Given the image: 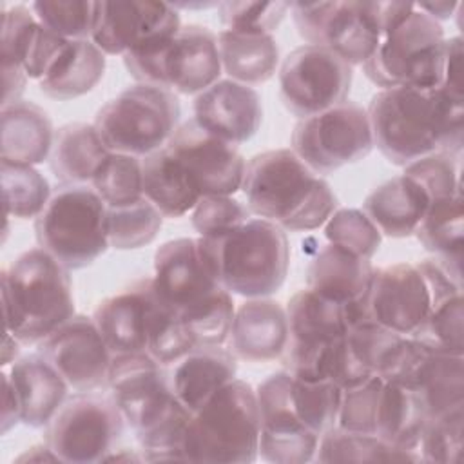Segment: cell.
<instances>
[{
	"label": "cell",
	"instance_id": "obj_7",
	"mask_svg": "<svg viewBox=\"0 0 464 464\" xmlns=\"http://www.w3.org/2000/svg\"><path fill=\"white\" fill-rule=\"evenodd\" d=\"M123 63L136 83L158 85L187 96H198L214 85L223 71L218 34L199 24L181 25L172 38L123 54Z\"/></svg>",
	"mask_w": 464,
	"mask_h": 464
},
{
	"label": "cell",
	"instance_id": "obj_27",
	"mask_svg": "<svg viewBox=\"0 0 464 464\" xmlns=\"http://www.w3.org/2000/svg\"><path fill=\"white\" fill-rule=\"evenodd\" d=\"M16 392L22 424L45 428L69 399V384L38 352L18 357L7 372Z\"/></svg>",
	"mask_w": 464,
	"mask_h": 464
},
{
	"label": "cell",
	"instance_id": "obj_51",
	"mask_svg": "<svg viewBox=\"0 0 464 464\" xmlns=\"http://www.w3.org/2000/svg\"><path fill=\"white\" fill-rule=\"evenodd\" d=\"M404 174L413 178L428 192L430 201L462 192L459 158L444 152L428 154L404 167Z\"/></svg>",
	"mask_w": 464,
	"mask_h": 464
},
{
	"label": "cell",
	"instance_id": "obj_19",
	"mask_svg": "<svg viewBox=\"0 0 464 464\" xmlns=\"http://www.w3.org/2000/svg\"><path fill=\"white\" fill-rule=\"evenodd\" d=\"M290 386L292 375L283 370L270 373L256 390L261 417L257 453L266 462L304 464L312 462L317 451L319 435L295 415Z\"/></svg>",
	"mask_w": 464,
	"mask_h": 464
},
{
	"label": "cell",
	"instance_id": "obj_2",
	"mask_svg": "<svg viewBox=\"0 0 464 464\" xmlns=\"http://www.w3.org/2000/svg\"><path fill=\"white\" fill-rule=\"evenodd\" d=\"M241 190L252 216L272 221L285 232L315 230L337 208L330 183L292 149H274L252 156Z\"/></svg>",
	"mask_w": 464,
	"mask_h": 464
},
{
	"label": "cell",
	"instance_id": "obj_42",
	"mask_svg": "<svg viewBox=\"0 0 464 464\" xmlns=\"http://www.w3.org/2000/svg\"><path fill=\"white\" fill-rule=\"evenodd\" d=\"M194 348H198V344L181 317L170 310L154 290L147 317V353L158 362L172 366Z\"/></svg>",
	"mask_w": 464,
	"mask_h": 464
},
{
	"label": "cell",
	"instance_id": "obj_54",
	"mask_svg": "<svg viewBox=\"0 0 464 464\" xmlns=\"http://www.w3.org/2000/svg\"><path fill=\"white\" fill-rule=\"evenodd\" d=\"M2 384H4V393H2V420H0V431L5 435L11 428H14L18 422H22V411H20V402L16 397V392L11 384L9 373H2Z\"/></svg>",
	"mask_w": 464,
	"mask_h": 464
},
{
	"label": "cell",
	"instance_id": "obj_52",
	"mask_svg": "<svg viewBox=\"0 0 464 464\" xmlns=\"http://www.w3.org/2000/svg\"><path fill=\"white\" fill-rule=\"evenodd\" d=\"M246 203L234 196H205L192 208V227L199 236H214L250 219Z\"/></svg>",
	"mask_w": 464,
	"mask_h": 464
},
{
	"label": "cell",
	"instance_id": "obj_40",
	"mask_svg": "<svg viewBox=\"0 0 464 464\" xmlns=\"http://www.w3.org/2000/svg\"><path fill=\"white\" fill-rule=\"evenodd\" d=\"M163 225V214L147 199L123 207H107L109 246L136 250L150 245Z\"/></svg>",
	"mask_w": 464,
	"mask_h": 464
},
{
	"label": "cell",
	"instance_id": "obj_34",
	"mask_svg": "<svg viewBox=\"0 0 464 464\" xmlns=\"http://www.w3.org/2000/svg\"><path fill=\"white\" fill-rule=\"evenodd\" d=\"M105 65V53L92 40H69L51 71L38 82V87L47 98L74 100L100 83Z\"/></svg>",
	"mask_w": 464,
	"mask_h": 464
},
{
	"label": "cell",
	"instance_id": "obj_14",
	"mask_svg": "<svg viewBox=\"0 0 464 464\" xmlns=\"http://www.w3.org/2000/svg\"><path fill=\"white\" fill-rule=\"evenodd\" d=\"M431 308L428 285L413 263H395L373 268L366 295L343 304L348 328L372 321L404 337H411Z\"/></svg>",
	"mask_w": 464,
	"mask_h": 464
},
{
	"label": "cell",
	"instance_id": "obj_45",
	"mask_svg": "<svg viewBox=\"0 0 464 464\" xmlns=\"http://www.w3.org/2000/svg\"><path fill=\"white\" fill-rule=\"evenodd\" d=\"M100 2L83 0H36L31 9L38 22L65 40H91Z\"/></svg>",
	"mask_w": 464,
	"mask_h": 464
},
{
	"label": "cell",
	"instance_id": "obj_11",
	"mask_svg": "<svg viewBox=\"0 0 464 464\" xmlns=\"http://www.w3.org/2000/svg\"><path fill=\"white\" fill-rule=\"evenodd\" d=\"M125 426L111 395L76 392L44 428V442L60 462L92 464L102 462L118 446Z\"/></svg>",
	"mask_w": 464,
	"mask_h": 464
},
{
	"label": "cell",
	"instance_id": "obj_53",
	"mask_svg": "<svg viewBox=\"0 0 464 464\" xmlns=\"http://www.w3.org/2000/svg\"><path fill=\"white\" fill-rule=\"evenodd\" d=\"M444 91L464 96L462 82V38L450 36L444 42V63H442V80L440 85Z\"/></svg>",
	"mask_w": 464,
	"mask_h": 464
},
{
	"label": "cell",
	"instance_id": "obj_15",
	"mask_svg": "<svg viewBox=\"0 0 464 464\" xmlns=\"http://www.w3.org/2000/svg\"><path fill=\"white\" fill-rule=\"evenodd\" d=\"M353 71L334 51L321 45H299L279 67V96L299 120L319 114L348 100Z\"/></svg>",
	"mask_w": 464,
	"mask_h": 464
},
{
	"label": "cell",
	"instance_id": "obj_9",
	"mask_svg": "<svg viewBox=\"0 0 464 464\" xmlns=\"http://www.w3.org/2000/svg\"><path fill=\"white\" fill-rule=\"evenodd\" d=\"M179 116L176 92L134 83L96 112L94 127L111 152L145 158L167 145L179 125Z\"/></svg>",
	"mask_w": 464,
	"mask_h": 464
},
{
	"label": "cell",
	"instance_id": "obj_36",
	"mask_svg": "<svg viewBox=\"0 0 464 464\" xmlns=\"http://www.w3.org/2000/svg\"><path fill=\"white\" fill-rule=\"evenodd\" d=\"M218 49L223 71L243 85L268 82L279 65V47L272 34H248L221 29Z\"/></svg>",
	"mask_w": 464,
	"mask_h": 464
},
{
	"label": "cell",
	"instance_id": "obj_35",
	"mask_svg": "<svg viewBox=\"0 0 464 464\" xmlns=\"http://www.w3.org/2000/svg\"><path fill=\"white\" fill-rule=\"evenodd\" d=\"M143 196L163 214V218H181L201 199L183 165L167 147L141 158Z\"/></svg>",
	"mask_w": 464,
	"mask_h": 464
},
{
	"label": "cell",
	"instance_id": "obj_5",
	"mask_svg": "<svg viewBox=\"0 0 464 464\" xmlns=\"http://www.w3.org/2000/svg\"><path fill=\"white\" fill-rule=\"evenodd\" d=\"M4 324L22 344H38L74 315L69 270L44 248H29L2 270Z\"/></svg>",
	"mask_w": 464,
	"mask_h": 464
},
{
	"label": "cell",
	"instance_id": "obj_32",
	"mask_svg": "<svg viewBox=\"0 0 464 464\" xmlns=\"http://www.w3.org/2000/svg\"><path fill=\"white\" fill-rule=\"evenodd\" d=\"M109 152L94 123L72 121L54 130L47 161L62 187L87 185Z\"/></svg>",
	"mask_w": 464,
	"mask_h": 464
},
{
	"label": "cell",
	"instance_id": "obj_31",
	"mask_svg": "<svg viewBox=\"0 0 464 464\" xmlns=\"http://www.w3.org/2000/svg\"><path fill=\"white\" fill-rule=\"evenodd\" d=\"M2 152L0 160L18 165H40L49 160L54 129L49 114L29 100L2 107Z\"/></svg>",
	"mask_w": 464,
	"mask_h": 464
},
{
	"label": "cell",
	"instance_id": "obj_8",
	"mask_svg": "<svg viewBox=\"0 0 464 464\" xmlns=\"http://www.w3.org/2000/svg\"><path fill=\"white\" fill-rule=\"evenodd\" d=\"M34 236L69 272L85 268L111 248L107 205L92 187H60L34 219Z\"/></svg>",
	"mask_w": 464,
	"mask_h": 464
},
{
	"label": "cell",
	"instance_id": "obj_25",
	"mask_svg": "<svg viewBox=\"0 0 464 464\" xmlns=\"http://www.w3.org/2000/svg\"><path fill=\"white\" fill-rule=\"evenodd\" d=\"M288 343L286 308L268 297L248 299L236 308L228 348L237 361L268 362L281 359Z\"/></svg>",
	"mask_w": 464,
	"mask_h": 464
},
{
	"label": "cell",
	"instance_id": "obj_20",
	"mask_svg": "<svg viewBox=\"0 0 464 464\" xmlns=\"http://www.w3.org/2000/svg\"><path fill=\"white\" fill-rule=\"evenodd\" d=\"M74 392H96L107 384L112 352L92 317L74 314L36 344Z\"/></svg>",
	"mask_w": 464,
	"mask_h": 464
},
{
	"label": "cell",
	"instance_id": "obj_58",
	"mask_svg": "<svg viewBox=\"0 0 464 464\" xmlns=\"http://www.w3.org/2000/svg\"><path fill=\"white\" fill-rule=\"evenodd\" d=\"M143 462V457L140 450H129V448H114L111 453L105 455L102 462Z\"/></svg>",
	"mask_w": 464,
	"mask_h": 464
},
{
	"label": "cell",
	"instance_id": "obj_41",
	"mask_svg": "<svg viewBox=\"0 0 464 464\" xmlns=\"http://www.w3.org/2000/svg\"><path fill=\"white\" fill-rule=\"evenodd\" d=\"M91 187L107 207H123L140 201L145 198L141 158L109 152L96 169Z\"/></svg>",
	"mask_w": 464,
	"mask_h": 464
},
{
	"label": "cell",
	"instance_id": "obj_4",
	"mask_svg": "<svg viewBox=\"0 0 464 464\" xmlns=\"http://www.w3.org/2000/svg\"><path fill=\"white\" fill-rule=\"evenodd\" d=\"M199 254L214 279L230 294L256 299L276 294L288 274L286 232L263 218L198 237Z\"/></svg>",
	"mask_w": 464,
	"mask_h": 464
},
{
	"label": "cell",
	"instance_id": "obj_37",
	"mask_svg": "<svg viewBox=\"0 0 464 464\" xmlns=\"http://www.w3.org/2000/svg\"><path fill=\"white\" fill-rule=\"evenodd\" d=\"M315 462H419V451L397 450L377 435L348 431L339 426L319 437Z\"/></svg>",
	"mask_w": 464,
	"mask_h": 464
},
{
	"label": "cell",
	"instance_id": "obj_10",
	"mask_svg": "<svg viewBox=\"0 0 464 464\" xmlns=\"http://www.w3.org/2000/svg\"><path fill=\"white\" fill-rule=\"evenodd\" d=\"M446 34L439 22L419 11L382 36L362 72L381 89H435L442 80Z\"/></svg>",
	"mask_w": 464,
	"mask_h": 464
},
{
	"label": "cell",
	"instance_id": "obj_23",
	"mask_svg": "<svg viewBox=\"0 0 464 464\" xmlns=\"http://www.w3.org/2000/svg\"><path fill=\"white\" fill-rule=\"evenodd\" d=\"M194 120L210 134L239 145L256 136L263 121L259 94L234 80H218L194 98Z\"/></svg>",
	"mask_w": 464,
	"mask_h": 464
},
{
	"label": "cell",
	"instance_id": "obj_30",
	"mask_svg": "<svg viewBox=\"0 0 464 464\" xmlns=\"http://www.w3.org/2000/svg\"><path fill=\"white\" fill-rule=\"evenodd\" d=\"M172 366L174 395L192 413L219 388L236 379L237 357L225 344L198 346Z\"/></svg>",
	"mask_w": 464,
	"mask_h": 464
},
{
	"label": "cell",
	"instance_id": "obj_21",
	"mask_svg": "<svg viewBox=\"0 0 464 464\" xmlns=\"http://www.w3.org/2000/svg\"><path fill=\"white\" fill-rule=\"evenodd\" d=\"M179 11L167 2L116 0L98 4L92 42L111 56L172 38L181 27Z\"/></svg>",
	"mask_w": 464,
	"mask_h": 464
},
{
	"label": "cell",
	"instance_id": "obj_28",
	"mask_svg": "<svg viewBox=\"0 0 464 464\" xmlns=\"http://www.w3.org/2000/svg\"><path fill=\"white\" fill-rule=\"evenodd\" d=\"M372 276V259L328 243L310 259L306 288L337 304H352L366 295Z\"/></svg>",
	"mask_w": 464,
	"mask_h": 464
},
{
	"label": "cell",
	"instance_id": "obj_46",
	"mask_svg": "<svg viewBox=\"0 0 464 464\" xmlns=\"http://www.w3.org/2000/svg\"><path fill=\"white\" fill-rule=\"evenodd\" d=\"M190 411L178 401L169 413L160 420L136 431V442L145 462H167V460H185L183 439L190 419Z\"/></svg>",
	"mask_w": 464,
	"mask_h": 464
},
{
	"label": "cell",
	"instance_id": "obj_18",
	"mask_svg": "<svg viewBox=\"0 0 464 464\" xmlns=\"http://www.w3.org/2000/svg\"><path fill=\"white\" fill-rule=\"evenodd\" d=\"M165 147L183 165L201 198L241 190L246 161L237 145L210 134L194 118L179 123Z\"/></svg>",
	"mask_w": 464,
	"mask_h": 464
},
{
	"label": "cell",
	"instance_id": "obj_56",
	"mask_svg": "<svg viewBox=\"0 0 464 464\" xmlns=\"http://www.w3.org/2000/svg\"><path fill=\"white\" fill-rule=\"evenodd\" d=\"M45 460H51V462H60L58 455L44 442V444H36V446H31L27 451H24L16 462H45Z\"/></svg>",
	"mask_w": 464,
	"mask_h": 464
},
{
	"label": "cell",
	"instance_id": "obj_38",
	"mask_svg": "<svg viewBox=\"0 0 464 464\" xmlns=\"http://www.w3.org/2000/svg\"><path fill=\"white\" fill-rule=\"evenodd\" d=\"M462 192L430 201L415 237L433 256L462 263L464 221Z\"/></svg>",
	"mask_w": 464,
	"mask_h": 464
},
{
	"label": "cell",
	"instance_id": "obj_44",
	"mask_svg": "<svg viewBox=\"0 0 464 464\" xmlns=\"http://www.w3.org/2000/svg\"><path fill=\"white\" fill-rule=\"evenodd\" d=\"M435 352L464 355V299L462 294L431 303V308L411 335Z\"/></svg>",
	"mask_w": 464,
	"mask_h": 464
},
{
	"label": "cell",
	"instance_id": "obj_50",
	"mask_svg": "<svg viewBox=\"0 0 464 464\" xmlns=\"http://www.w3.org/2000/svg\"><path fill=\"white\" fill-rule=\"evenodd\" d=\"M382 377L372 375L357 386L343 390L337 426L348 431L375 435V411Z\"/></svg>",
	"mask_w": 464,
	"mask_h": 464
},
{
	"label": "cell",
	"instance_id": "obj_13",
	"mask_svg": "<svg viewBox=\"0 0 464 464\" xmlns=\"http://www.w3.org/2000/svg\"><path fill=\"white\" fill-rule=\"evenodd\" d=\"M299 36L362 65L382 40L377 2H288Z\"/></svg>",
	"mask_w": 464,
	"mask_h": 464
},
{
	"label": "cell",
	"instance_id": "obj_24",
	"mask_svg": "<svg viewBox=\"0 0 464 464\" xmlns=\"http://www.w3.org/2000/svg\"><path fill=\"white\" fill-rule=\"evenodd\" d=\"M2 67L24 69L27 78L40 82L54 65L67 42L45 29L33 9L24 4H2Z\"/></svg>",
	"mask_w": 464,
	"mask_h": 464
},
{
	"label": "cell",
	"instance_id": "obj_1",
	"mask_svg": "<svg viewBox=\"0 0 464 464\" xmlns=\"http://www.w3.org/2000/svg\"><path fill=\"white\" fill-rule=\"evenodd\" d=\"M373 147L393 165L406 167L428 154L460 156L464 96L442 87L381 89L366 109Z\"/></svg>",
	"mask_w": 464,
	"mask_h": 464
},
{
	"label": "cell",
	"instance_id": "obj_29",
	"mask_svg": "<svg viewBox=\"0 0 464 464\" xmlns=\"http://www.w3.org/2000/svg\"><path fill=\"white\" fill-rule=\"evenodd\" d=\"M428 207V192L404 172L373 188L362 201V212L379 232L395 239L415 236Z\"/></svg>",
	"mask_w": 464,
	"mask_h": 464
},
{
	"label": "cell",
	"instance_id": "obj_16",
	"mask_svg": "<svg viewBox=\"0 0 464 464\" xmlns=\"http://www.w3.org/2000/svg\"><path fill=\"white\" fill-rule=\"evenodd\" d=\"M286 317L288 343L281 355L285 370L303 381H321L326 352L348 332L343 304L304 288L290 297Z\"/></svg>",
	"mask_w": 464,
	"mask_h": 464
},
{
	"label": "cell",
	"instance_id": "obj_57",
	"mask_svg": "<svg viewBox=\"0 0 464 464\" xmlns=\"http://www.w3.org/2000/svg\"><path fill=\"white\" fill-rule=\"evenodd\" d=\"M20 341L9 334L5 330V335H4V343H2V366H7V364H13L16 359H18V353H20Z\"/></svg>",
	"mask_w": 464,
	"mask_h": 464
},
{
	"label": "cell",
	"instance_id": "obj_33",
	"mask_svg": "<svg viewBox=\"0 0 464 464\" xmlns=\"http://www.w3.org/2000/svg\"><path fill=\"white\" fill-rule=\"evenodd\" d=\"M426 422L419 395L402 382L384 379L375 411V435L397 450L419 451Z\"/></svg>",
	"mask_w": 464,
	"mask_h": 464
},
{
	"label": "cell",
	"instance_id": "obj_17",
	"mask_svg": "<svg viewBox=\"0 0 464 464\" xmlns=\"http://www.w3.org/2000/svg\"><path fill=\"white\" fill-rule=\"evenodd\" d=\"M107 388L134 433L160 420L178 402L169 366L147 352L112 355Z\"/></svg>",
	"mask_w": 464,
	"mask_h": 464
},
{
	"label": "cell",
	"instance_id": "obj_6",
	"mask_svg": "<svg viewBox=\"0 0 464 464\" xmlns=\"http://www.w3.org/2000/svg\"><path fill=\"white\" fill-rule=\"evenodd\" d=\"M259 406L256 390L234 379L192 411L185 439V460L254 462L259 453Z\"/></svg>",
	"mask_w": 464,
	"mask_h": 464
},
{
	"label": "cell",
	"instance_id": "obj_48",
	"mask_svg": "<svg viewBox=\"0 0 464 464\" xmlns=\"http://www.w3.org/2000/svg\"><path fill=\"white\" fill-rule=\"evenodd\" d=\"M323 227L328 243L344 246L361 257L372 259L381 248L382 234L359 208H335Z\"/></svg>",
	"mask_w": 464,
	"mask_h": 464
},
{
	"label": "cell",
	"instance_id": "obj_43",
	"mask_svg": "<svg viewBox=\"0 0 464 464\" xmlns=\"http://www.w3.org/2000/svg\"><path fill=\"white\" fill-rule=\"evenodd\" d=\"M343 390L330 381H303L292 375L290 399L299 420L315 435L337 426Z\"/></svg>",
	"mask_w": 464,
	"mask_h": 464
},
{
	"label": "cell",
	"instance_id": "obj_47",
	"mask_svg": "<svg viewBox=\"0 0 464 464\" xmlns=\"http://www.w3.org/2000/svg\"><path fill=\"white\" fill-rule=\"evenodd\" d=\"M464 435V404L430 419L424 426L419 455L422 462L459 464Z\"/></svg>",
	"mask_w": 464,
	"mask_h": 464
},
{
	"label": "cell",
	"instance_id": "obj_39",
	"mask_svg": "<svg viewBox=\"0 0 464 464\" xmlns=\"http://www.w3.org/2000/svg\"><path fill=\"white\" fill-rule=\"evenodd\" d=\"M0 179L5 218L36 219L53 196L47 178L33 165L0 161Z\"/></svg>",
	"mask_w": 464,
	"mask_h": 464
},
{
	"label": "cell",
	"instance_id": "obj_22",
	"mask_svg": "<svg viewBox=\"0 0 464 464\" xmlns=\"http://www.w3.org/2000/svg\"><path fill=\"white\" fill-rule=\"evenodd\" d=\"M384 379L410 386L419 395L428 420L464 404V355L435 352L411 337Z\"/></svg>",
	"mask_w": 464,
	"mask_h": 464
},
{
	"label": "cell",
	"instance_id": "obj_49",
	"mask_svg": "<svg viewBox=\"0 0 464 464\" xmlns=\"http://www.w3.org/2000/svg\"><path fill=\"white\" fill-rule=\"evenodd\" d=\"M288 2H219L218 16L223 29L248 34H272L288 14Z\"/></svg>",
	"mask_w": 464,
	"mask_h": 464
},
{
	"label": "cell",
	"instance_id": "obj_12",
	"mask_svg": "<svg viewBox=\"0 0 464 464\" xmlns=\"http://www.w3.org/2000/svg\"><path fill=\"white\" fill-rule=\"evenodd\" d=\"M290 141V149L319 176L353 165L373 149L368 112L352 100L299 120Z\"/></svg>",
	"mask_w": 464,
	"mask_h": 464
},
{
	"label": "cell",
	"instance_id": "obj_55",
	"mask_svg": "<svg viewBox=\"0 0 464 464\" xmlns=\"http://www.w3.org/2000/svg\"><path fill=\"white\" fill-rule=\"evenodd\" d=\"M459 2H419L415 7L433 18L435 22L440 24V20H448L453 16V13L459 9Z\"/></svg>",
	"mask_w": 464,
	"mask_h": 464
},
{
	"label": "cell",
	"instance_id": "obj_26",
	"mask_svg": "<svg viewBox=\"0 0 464 464\" xmlns=\"http://www.w3.org/2000/svg\"><path fill=\"white\" fill-rule=\"evenodd\" d=\"M152 299V277H141L96 306L92 319L112 355L147 352V317Z\"/></svg>",
	"mask_w": 464,
	"mask_h": 464
},
{
	"label": "cell",
	"instance_id": "obj_3",
	"mask_svg": "<svg viewBox=\"0 0 464 464\" xmlns=\"http://www.w3.org/2000/svg\"><path fill=\"white\" fill-rule=\"evenodd\" d=\"M152 285L158 297L181 317L198 346L228 341L234 299L207 268L198 239L165 241L154 252Z\"/></svg>",
	"mask_w": 464,
	"mask_h": 464
}]
</instances>
